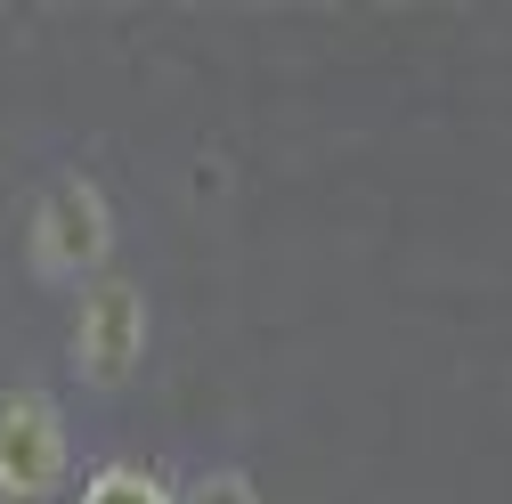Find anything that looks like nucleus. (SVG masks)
I'll return each instance as SVG.
<instances>
[{
  "label": "nucleus",
  "instance_id": "20e7f679",
  "mask_svg": "<svg viewBox=\"0 0 512 504\" xmlns=\"http://www.w3.org/2000/svg\"><path fill=\"white\" fill-rule=\"evenodd\" d=\"M171 504H269V496H261V480H252L244 464H204L196 480L171 488Z\"/></svg>",
  "mask_w": 512,
  "mask_h": 504
},
{
  "label": "nucleus",
  "instance_id": "f03ea898",
  "mask_svg": "<svg viewBox=\"0 0 512 504\" xmlns=\"http://www.w3.org/2000/svg\"><path fill=\"white\" fill-rule=\"evenodd\" d=\"M155 350V301L139 277H98L74 293V318H66V366L82 391H122Z\"/></svg>",
  "mask_w": 512,
  "mask_h": 504
},
{
  "label": "nucleus",
  "instance_id": "7ed1b4c3",
  "mask_svg": "<svg viewBox=\"0 0 512 504\" xmlns=\"http://www.w3.org/2000/svg\"><path fill=\"white\" fill-rule=\"evenodd\" d=\"M74 480V431L41 383L0 391V504H49Z\"/></svg>",
  "mask_w": 512,
  "mask_h": 504
},
{
  "label": "nucleus",
  "instance_id": "f257e3e1",
  "mask_svg": "<svg viewBox=\"0 0 512 504\" xmlns=\"http://www.w3.org/2000/svg\"><path fill=\"white\" fill-rule=\"evenodd\" d=\"M114 244H122V220L90 171H57L25 212V269L49 293H82V285L114 277Z\"/></svg>",
  "mask_w": 512,
  "mask_h": 504
},
{
  "label": "nucleus",
  "instance_id": "39448f33",
  "mask_svg": "<svg viewBox=\"0 0 512 504\" xmlns=\"http://www.w3.org/2000/svg\"><path fill=\"white\" fill-rule=\"evenodd\" d=\"M90 504H171V496H163V488H155L147 472H131V464H114V472H106V480L90 488Z\"/></svg>",
  "mask_w": 512,
  "mask_h": 504
}]
</instances>
